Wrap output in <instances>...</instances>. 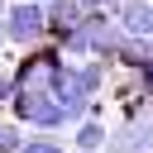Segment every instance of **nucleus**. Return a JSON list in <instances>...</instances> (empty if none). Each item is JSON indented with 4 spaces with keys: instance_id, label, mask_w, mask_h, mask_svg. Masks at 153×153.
<instances>
[{
    "instance_id": "423d86ee",
    "label": "nucleus",
    "mask_w": 153,
    "mask_h": 153,
    "mask_svg": "<svg viewBox=\"0 0 153 153\" xmlns=\"http://www.w3.org/2000/svg\"><path fill=\"white\" fill-rule=\"evenodd\" d=\"M19 153H72V148H62L53 134H43V129H38L33 139H24V148H19Z\"/></svg>"
},
{
    "instance_id": "6e6552de",
    "label": "nucleus",
    "mask_w": 153,
    "mask_h": 153,
    "mask_svg": "<svg viewBox=\"0 0 153 153\" xmlns=\"http://www.w3.org/2000/svg\"><path fill=\"white\" fill-rule=\"evenodd\" d=\"M81 5H86V10H120L124 0H81Z\"/></svg>"
},
{
    "instance_id": "20e7f679",
    "label": "nucleus",
    "mask_w": 153,
    "mask_h": 153,
    "mask_svg": "<svg viewBox=\"0 0 153 153\" xmlns=\"http://www.w3.org/2000/svg\"><path fill=\"white\" fill-rule=\"evenodd\" d=\"M105 139H110V124L100 115H86L81 124H72V143L76 148H105Z\"/></svg>"
},
{
    "instance_id": "39448f33",
    "label": "nucleus",
    "mask_w": 153,
    "mask_h": 153,
    "mask_svg": "<svg viewBox=\"0 0 153 153\" xmlns=\"http://www.w3.org/2000/svg\"><path fill=\"white\" fill-rule=\"evenodd\" d=\"M19 148H24V129L10 115V120H0V153H19Z\"/></svg>"
},
{
    "instance_id": "f03ea898",
    "label": "nucleus",
    "mask_w": 153,
    "mask_h": 153,
    "mask_svg": "<svg viewBox=\"0 0 153 153\" xmlns=\"http://www.w3.org/2000/svg\"><path fill=\"white\" fill-rule=\"evenodd\" d=\"M0 24H5V38H10L14 48H38V43H48V33H53V19H48V5H43V0H14Z\"/></svg>"
},
{
    "instance_id": "f257e3e1",
    "label": "nucleus",
    "mask_w": 153,
    "mask_h": 153,
    "mask_svg": "<svg viewBox=\"0 0 153 153\" xmlns=\"http://www.w3.org/2000/svg\"><path fill=\"white\" fill-rule=\"evenodd\" d=\"M19 124H29V129H43V134H53V129H72L67 124V105L48 91V81H33V86H19L14 91V100L5 105Z\"/></svg>"
},
{
    "instance_id": "0eeeda50",
    "label": "nucleus",
    "mask_w": 153,
    "mask_h": 153,
    "mask_svg": "<svg viewBox=\"0 0 153 153\" xmlns=\"http://www.w3.org/2000/svg\"><path fill=\"white\" fill-rule=\"evenodd\" d=\"M129 81H134V86H139V91H143V96L153 100V57H148V62H143L139 72H129Z\"/></svg>"
},
{
    "instance_id": "9d476101",
    "label": "nucleus",
    "mask_w": 153,
    "mask_h": 153,
    "mask_svg": "<svg viewBox=\"0 0 153 153\" xmlns=\"http://www.w3.org/2000/svg\"><path fill=\"white\" fill-rule=\"evenodd\" d=\"M43 5H48V0H43Z\"/></svg>"
},
{
    "instance_id": "1a4fd4ad",
    "label": "nucleus",
    "mask_w": 153,
    "mask_h": 153,
    "mask_svg": "<svg viewBox=\"0 0 153 153\" xmlns=\"http://www.w3.org/2000/svg\"><path fill=\"white\" fill-rule=\"evenodd\" d=\"M72 153H105V148H76V143H72Z\"/></svg>"
},
{
    "instance_id": "7ed1b4c3",
    "label": "nucleus",
    "mask_w": 153,
    "mask_h": 153,
    "mask_svg": "<svg viewBox=\"0 0 153 153\" xmlns=\"http://www.w3.org/2000/svg\"><path fill=\"white\" fill-rule=\"evenodd\" d=\"M120 29L124 33H139V38H153V0H124L115 10Z\"/></svg>"
}]
</instances>
